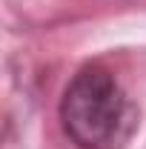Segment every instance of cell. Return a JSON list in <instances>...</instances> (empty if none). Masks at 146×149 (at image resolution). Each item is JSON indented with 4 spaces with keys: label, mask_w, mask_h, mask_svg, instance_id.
I'll use <instances>...</instances> for the list:
<instances>
[{
    "label": "cell",
    "mask_w": 146,
    "mask_h": 149,
    "mask_svg": "<svg viewBox=\"0 0 146 149\" xmlns=\"http://www.w3.org/2000/svg\"><path fill=\"white\" fill-rule=\"evenodd\" d=\"M57 115L66 138L77 149H109L123 135L129 100L109 69L89 63L66 83Z\"/></svg>",
    "instance_id": "6da1fadb"
}]
</instances>
